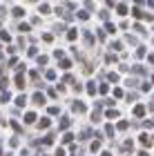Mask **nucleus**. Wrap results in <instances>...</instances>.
I'll return each mask as SVG.
<instances>
[{"mask_svg":"<svg viewBox=\"0 0 154 156\" xmlns=\"http://www.w3.org/2000/svg\"><path fill=\"white\" fill-rule=\"evenodd\" d=\"M16 85H18V87H25V78H23V74L16 76Z\"/></svg>","mask_w":154,"mask_h":156,"instance_id":"obj_1","label":"nucleus"},{"mask_svg":"<svg viewBox=\"0 0 154 156\" xmlns=\"http://www.w3.org/2000/svg\"><path fill=\"white\" fill-rule=\"evenodd\" d=\"M34 120H36V116H34V114H27V120H25V123H34Z\"/></svg>","mask_w":154,"mask_h":156,"instance_id":"obj_4","label":"nucleus"},{"mask_svg":"<svg viewBox=\"0 0 154 156\" xmlns=\"http://www.w3.org/2000/svg\"><path fill=\"white\" fill-rule=\"evenodd\" d=\"M34 103L43 105V103H45V98H43V94H36V96H34Z\"/></svg>","mask_w":154,"mask_h":156,"instance_id":"obj_2","label":"nucleus"},{"mask_svg":"<svg viewBox=\"0 0 154 156\" xmlns=\"http://www.w3.org/2000/svg\"><path fill=\"white\" fill-rule=\"evenodd\" d=\"M60 127L65 129V127H69V118H63V123H60Z\"/></svg>","mask_w":154,"mask_h":156,"instance_id":"obj_5","label":"nucleus"},{"mask_svg":"<svg viewBox=\"0 0 154 156\" xmlns=\"http://www.w3.org/2000/svg\"><path fill=\"white\" fill-rule=\"evenodd\" d=\"M143 112H145V109H143V107H141V105H138V107H136V109H134V114H136V116H143Z\"/></svg>","mask_w":154,"mask_h":156,"instance_id":"obj_3","label":"nucleus"}]
</instances>
